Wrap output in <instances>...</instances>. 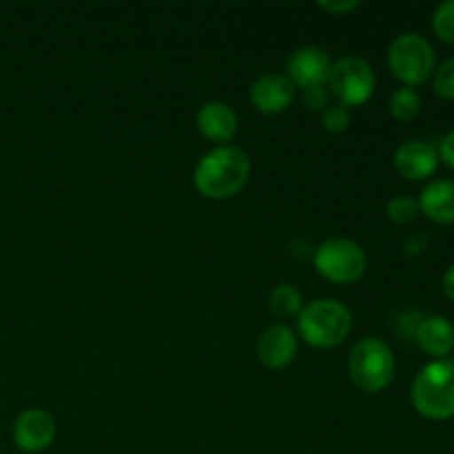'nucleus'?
Instances as JSON below:
<instances>
[{
	"label": "nucleus",
	"instance_id": "obj_1",
	"mask_svg": "<svg viewBox=\"0 0 454 454\" xmlns=\"http://www.w3.org/2000/svg\"><path fill=\"white\" fill-rule=\"evenodd\" d=\"M251 180V158L239 146H215L200 158L193 184L200 195L215 202L235 198Z\"/></svg>",
	"mask_w": 454,
	"mask_h": 454
},
{
	"label": "nucleus",
	"instance_id": "obj_2",
	"mask_svg": "<svg viewBox=\"0 0 454 454\" xmlns=\"http://www.w3.org/2000/svg\"><path fill=\"white\" fill-rule=\"evenodd\" d=\"M412 408L430 421L454 417V359H434L417 372L411 388Z\"/></svg>",
	"mask_w": 454,
	"mask_h": 454
},
{
	"label": "nucleus",
	"instance_id": "obj_3",
	"mask_svg": "<svg viewBox=\"0 0 454 454\" xmlns=\"http://www.w3.org/2000/svg\"><path fill=\"white\" fill-rule=\"evenodd\" d=\"M297 331L309 346L319 350L335 348L348 340L353 331V313L341 301L324 297L301 309L297 317Z\"/></svg>",
	"mask_w": 454,
	"mask_h": 454
},
{
	"label": "nucleus",
	"instance_id": "obj_4",
	"mask_svg": "<svg viewBox=\"0 0 454 454\" xmlns=\"http://www.w3.org/2000/svg\"><path fill=\"white\" fill-rule=\"evenodd\" d=\"M397 362L393 348L380 337H364L350 348L348 375L364 393H381L395 380Z\"/></svg>",
	"mask_w": 454,
	"mask_h": 454
},
{
	"label": "nucleus",
	"instance_id": "obj_5",
	"mask_svg": "<svg viewBox=\"0 0 454 454\" xmlns=\"http://www.w3.org/2000/svg\"><path fill=\"white\" fill-rule=\"evenodd\" d=\"M386 60H388V69L402 82V87H419V84L428 82L437 69L434 47L428 38L415 34V31L397 35L390 43Z\"/></svg>",
	"mask_w": 454,
	"mask_h": 454
},
{
	"label": "nucleus",
	"instance_id": "obj_6",
	"mask_svg": "<svg viewBox=\"0 0 454 454\" xmlns=\"http://www.w3.org/2000/svg\"><path fill=\"white\" fill-rule=\"evenodd\" d=\"M313 266L326 282L355 284L366 275L368 257L357 242L348 238H331L313 253Z\"/></svg>",
	"mask_w": 454,
	"mask_h": 454
},
{
	"label": "nucleus",
	"instance_id": "obj_7",
	"mask_svg": "<svg viewBox=\"0 0 454 454\" xmlns=\"http://www.w3.org/2000/svg\"><path fill=\"white\" fill-rule=\"evenodd\" d=\"M375 71L371 62L359 56H344L333 62L326 87L344 106H362L375 93Z\"/></svg>",
	"mask_w": 454,
	"mask_h": 454
},
{
	"label": "nucleus",
	"instance_id": "obj_8",
	"mask_svg": "<svg viewBox=\"0 0 454 454\" xmlns=\"http://www.w3.org/2000/svg\"><path fill=\"white\" fill-rule=\"evenodd\" d=\"M297 87L286 74H264L251 84V105L255 106L257 114L279 115L293 105Z\"/></svg>",
	"mask_w": 454,
	"mask_h": 454
},
{
	"label": "nucleus",
	"instance_id": "obj_9",
	"mask_svg": "<svg viewBox=\"0 0 454 454\" xmlns=\"http://www.w3.org/2000/svg\"><path fill=\"white\" fill-rule=\"evenodd\" d=\"M56 439V419L43 408H29L20 412L13 424V443L22 452H43Z\"/></svg>",
	"mask_w": 454,
	"mask_h": 454
},
{
	"label": "nucleus",
	"instance_id": "obj_10",
	"mask_svg": "<svg viewBox=\"0 0 454 454\" xmlns=\"http://www.w3.org/2000/svg\"><path fill=\"white\" fill-rule=\"evenodd\" d=\"M333 69V60L328 56L326 49L315 47V44H306V47L295 49L288 58V78L293 84L300 89L315 87V84H326L328 74Z\"/></svg>",
	"mask_w": 454,
	"mask_h": 454
},
{
	"label": "nucleus",
	"instance_id": "obj_11",
	"mask_svg": "<svg viewBox=\"0 0 454 454\" xmlns=\"http://www.w3.org/2000/svg\"><path fill=\"white\" fill-rule=\"evenodd\" d=\"M297 357V335L286 324H273L257 340V359L270 371H284Z\"/></svg>",
	"mask_w": 454,
	"mask_h": 454
},
{
	"label": "nucleus",
	"instance_id": "obj_12",
	"mask_svg": "<svg viewBox=\"0 0 454 454\" xmlns=\"http://www.w3.org/2000/svg\"><path fill=\"white\" fill-rule=\"evenodd\" d=\"M395 168L411 182L428 180L439 168V151L430 142L408 140L395 151Z\"/></svg>",
	"mask_w": 454,
	"mask_h": 454
},
{
	"label": "nucleus",
	"instance_id": "obj_13",
	"mask_svg": "<svg viewBox=\"0 0 454 454\" xmlns=\"http://www.w3.org/2000/svg\"><path fill=\"white\" fill-rule=\"evenodd\" d=\"M198 131L202 133L204 140L215 142L217 146H224L238 136L239 120L238 114L233 111V106L226 105V102H207V105L200 106L198 111Z\"/></svg>",
	"mask_w": 454,
	"mask_h": 454
},
{
	"label": "nucleus",
	"instance_id": "obj_14",
	"mask_svg": "<svg viewBox=\"0 0 454 454\" xmlns=\"http://www.w3.org/2000/svg\"><path fill=\"white\" fill-rule=\"evenodd\" d=\"M415 341L426 355L434 359H448L454 350V326L443 315H426L417 322Z\"/></svg>",
	"mask_w": 454,
	"mask_h": 454
},
{
	"label": "nucleus",
	"instance_id": "obj_15",
	"mask_svg": "<svg viewBox=\"0 0 454 454\" xmlns=\"http://www.w3.org/2000/svg\"><path fill=\"white\" fill-rule=\"evenodd\" d=\"M417 204L434 224H454V180H430Z\"/></svg>",
	"mask_w": 454,
	"mask_h": 454
},
{
	"label": "nucleus",
	"instance_id": "obj_16",
	"mask_svg": "<svg viewBox=\"0 0 454 454\" xmlns=\"http://www.w3.org/2000/svg\"><path fill=\"white\" fill-rule=\"evenodd\" d=\"M269 306L273 310V315L282 319L300 317L301 309H304V297H301V291L293 284H278V286L270 291Z\"/></svg>",
	"mask_w": 454,
	"mask_h": 454
},
{
	"label": "nucleus",
	"instance_id": "obj_17",
	"mask_svg": "<svg viewBox=\"0 0 454 454\" xmlns=\"http://www.w3.org/2000/svg\"><path fill=\"white\" fill-rule=\"evenodd\" d=\"M388 109L395 120H399V122H411V120H415L421 111L419 91L412 87H399L397 91L390 96Z\"/></svg>",
	"mask_w": 454,
	"mask_h": 454
},
{
	"label": "nucleus",
	"instance_id": "obj_18",
	"mask_svg": "<svg viewBox=\"0 0 454 454\" xmlns=\"http://www.w3.org/2000/svg\"><path fill=\"white\" fill-rule=\"evenodd\" d=\"M386 215L393 224L408 226L419 217V204H417V200L408 198V195H397V198L386 204Z\"/></svg>",
	"mask_w": 454,
	"mask_h": 454
},
{
	"label": "nucleus",
	"instance_id": "obj_19",
	"mask_svg": "<svg viewBox=\"0 0 454 454\" xmlns=\"http://www.w3.org/2000/svg\"><path fill=\"white\" fill-rule=\"evenodd\" d=\"M433 31L439 40L454 44V0H446L434 9Z\"/></svg>",
	"mask_w": 454,
	"mask_h": 454
},
{
	"label": "nucleus",
	"instance_id": "obj_20",
	"mask_svg": "<svg viewBox=\"0 0 454 454\" xmlns=\"http://www.w3.org/2000/svg\"><path fill=\"white\" fill-rule=\"evenodd\" d=\"M350 109L348 106L340 105V102H335V105H328L326 109L322 111V124L324 129H326L328 133H344L348 131L350 127Z\"/></svg>",
	"mask_w": 454,
	"mask_h": 454
},
{
	"label": "nucleus",
	"instance_id": "obj_21",
	"mask_svg": "<svg viewBox=\"0 0 454 454\" xmlns=\"http://www.w3.org/2000/svg\"><path fill=\"white\" fill-rule=\"evenodd\" d=\"M433 87L437 96L446 98V100H454V56L448 58L446 62H442L434 69Z\"/></svg>",
	"mask_w": 454,
	"mask_h": 454
},
{
	"label": "nucleus",
	"instance_id": "obj_22",
	"mask_svg": "<svg viewBox=\"0 0 454 454\" xmlns=\"http://www.w3.org/2000/svg\"><path fill=\"white\" fill-rule=\"evenodd\" d=\"M301 98H304V105L309 111H324L328 106V98H331V91H328L326 84H315V87L301 89Z\"/></svg>",
	"mask_w": 454,
	"mask_h": 454
},
{
	"label": "nucleus",
	"instance_id": "obj_23",
	"mask_svg": "<svg viewBox=\"0 0 454 454\" xmlns=\"http://www.w3.org/2000/svg\"><path fill=\"white\" fill-rule=\"evenodd\" d=\"M359 4H362L359 0H344V3H335V0H333V3H328V0H322V3H319V7H322L324 12L333 13V16H344V13L355 12Z\"/></svg>",
	"mask_w": 454,
	"mask_h": 454
},
{
	"label": "nucleus",
	"instance_id": "obj_24",
	"mask_svg": "<svg viewBox=\"0 0 454 454\" xmlns=\"http://www.w3.org/2000/svg\"><path fill=\"white\" fill-rule=\"evenodd\" d=\"M439 160H443V162L454 171V129L442 140V146H439Z\"/></svg>",
	"mask_w": 454,
	"mask_h": 454
},
{
	"label": "nucleus",
	"instance_id": "obj_25",
	"mask_svg": "<svg viewBox=\"0 0 454 454\" xmlns=\"http://www.w3.org/2000/svg\"><path fill=\"white\" fill-rule=\"evenodd\" d=\"M443 295L454 304V264L448 266V270L443 273Z\"/></svg>",
	"mask_w": 454,
	"mask_h": 454
}]
</instances>
